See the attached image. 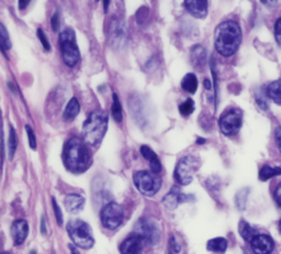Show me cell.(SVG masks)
<instances>
[{
    "instance_id": "6da1fadb",
    "label": "cell",
    "mask_w": 281,
    "mask_h": 254,
    "mask_svg": "<svg viewBox=\"0 0 281 254\" xmlns=\"http://www.w3.org/2000/svg\"><path fill=\"white\" fill-rule=\"evenodd\" d=\"M242 42V31L234 21L222 22L216 29V48L221 55H234Z\"/></svg>"
},
{
    "instance_id": "7a4b0ae2",
    "label": "cell",
    "mask_w": 281,
    "mask_h": 254,
    "mask_svg": "<svg viewBox=\"0 0 281 254\" xmlns=\"http://www.w3.org/2000/svg\"><path fill=\"white\" fill-rule=\"evenodd\" d=\"M90 155L86 144L78 138H73L65 145V163L72 172L79 173L86 169Z\"/></svg>"
},
{
    "instance_id": "3957f363",
    "label": "cell",
    "mask_w": 281,
    "mask_h": 254,
    "mask_svg": "<svg viewBox=\"0 0 281 254\" xmlns=\"http://www.w3.org/2000/svg\"><path fill=\"white\" fill-rule=\"evenodd\" d=\"M108 128V114L103 111L91 112L83 125L85 142L89 145H97L105 137Z\"/></svg>"
},
{
    "instance_id": "277c9868",
    "label": "cell",
    "mask_w": 281,
    "mask_h": 254,
    "mask_svg": "<svg viewBox=\"0 0 281 254\" xmlns=\"http://www.w3.org/2000/svg\"><path fill=\"white\" fill-rule=\"evenodd\" d=\"M67 232L74 243L82 249H90L94 245L93 230L87 222L79 219H73L67 225Z\"/></svg>"
},
{
    "instance_id": "5b68a950",
    "label": "cell",
    "mask_w": 281,
    "mask_h": 254,
    "mask_svg": "<svg viewBox=\"0 0 281 254\" xmlns=\"http://www.w3.org/2000/svg\"><path fill=\"white\" fill-rule=\"evenodd\" d=\"M59 45L65 64L69 66V68H74L79 62V59H81V53H79L76 44L74 30L69 28L65 29L59 34Z\"/></svg>"
},
{
    "instance_id": "8992f818",
    "label": "cell",
    "mask_w": 281,
    "mask_h": 254,
    "mask_svg": "<svg viewBox=\"0 0 281 254\" xmlns=\"http://www.w3.org/2000/svg\"><path fill=\"white\" fill-rule=\"evenodd\" d=\"M136 188L145 196H154L162 186V178L158 174L149 171H138L133 176Z\"/></svg>"
},
{
    "instance_id": "52a82bcc",
    "label": "cell",
    "mask_w": 281,
    "mask_h": 254,
    "mask_svg": "<svg viewBox=\"0 0 281 254\" xmlns=\"http://www.w3.org/2000/svg\"><path fill=\"white\" fill-rule=\"evenodd\" d=\"M200 162L197 157L188 155L184 156L177 163L175 168V179L180 185H189L193 179V174L199 168Z\"/></svg>"
},
{
    "instance_id": "ba28073f",
    "label": "cell",
    "mask_w": 281,
    "mask_h": 254,
    "mask_svg": "<svg viewBox=\"0 0 281 254\" xmlns=\"http://www.w3.org/2000/svg\"><path fill=\"white\" fill-rule=\"evenodd\" d=\"M100 218L105 228L109 230L118 229L124 218L123 207L117 203H109L101 210Z\"/></svg>"
},
{
    "instance_id": "9c48e42d",
    "label": "cell",
    "mask_w": 281,
    "mask_h": 254,
    "mask_svg": "<svg viewBox=\"0 0 281 254\" xmlns=\"http://www.w3.org/2000/svg\"><path fill=\"white\" fill-rule=\"evenodd\" d=\"M135 233L150 245L157 244L161 239L160 227L155 221L150 219H139L135 223Z\"/></svg>"
},
{
    "instance_id": "30bf717a",
    "label": "cell",
    "mask_w": 281,
    "mask_h": 254,
    "mask_svg": "<svg viewBox=\"0 0 281 254\" xmlns=\"http://www.w3.org/2000/svg\"><path fill=\"white\" fill-rule=\"evenodd\" d=\"M243 116L241 110L238 109H231L222 114V117L219 120V125L224 136H234L240 131L242 126Z\"/></svg>"
},
{
    "instance_id": "8fae6325",
    "label": "cell",
    "mask_w": 281,
    "mask_h": 254,
    "mask_svg": "<svg viewBox=\"0 0 281 254\" xmlns=\"http://www.w3.org/2000/svg\"><path fill=\"white\" fill-rule=\"evenodd\" d=\"M250 246L255 254H270L273 250V241L267 234H256L250 241Z\"/></svg>"
},
{
    "instance_id": "7c38bea8",
    "label": "cell",
    "mask_w": 281,
    "mask_h": 254,
    "mask_svg": "<svg viewBox=\"0 0 281 254\" xmlns=\"http://www.w3.org/2000/svg\"><path fill=\"white\" fill-rule=\"evenodd\" d=\"M144 244L145 242L143 239L136 233H134L122 242L120 252L121 254H142Z\"/></svg>"
},
{
    "instance_id": "4fadbf2b",
    "label": "cell",
    "mask_w": 281,
    "mask_h": 254,
    "mask_svg": "<svg viewBox=\"0 0 281 254\" xmlns=\"http://www.w3.org/2000/svg\"><path fill=\"white\" fill-rule=\"evenodd\" d=\"M189 199V196L182 194V192L179 189V187L174 186L170 192L167 194L166 196L163 198V204L165 205V207L174 210L182 203L187 202Z\"/></svg>"
},
{
    "instance_id": "5bb4252c",
    "label": "cell",
    "mask_w": 281,
    "mask_h": 254,
    "mask_svg": "<svg viewBox=\"0 0 281 254\" xmlns=\"http://www.w3.org/2000/svg\"><path fill=\"white\" fill-rule=\"evenodd\" d=\"M29 233V225L26 220H16L11 226V235L17 245L22 244L26 241Z\"/></svg>"
},
{
    "instance_id": "9a60e30c",
    "label": "cell",
    "mask_w": 281,
    "mask_h": 254,
    "mask_svg": "<svg viewBox=\"0 0 281 254\" xmlns=\"http://www.w3.org/2000/svg\"><path fill=\"white\" fill-rule=\"evenodd\" d=\"M125 27L124 23L120 20H112L111 26H110V39L113 45L122 44L125 40Z\"/></svg>"
},
{
    "instance_id": "2e32d148",
    "label": "cell",
    "mask_w": 281,
    "mask_h": 254,
    "mask_svg": "<svg viewBox=\"0 0 281 254\" xmlns=\"http://www.w3.org/2000/svg\"><path fill=\"white\" fill-rule=\"evenodd\" d=\"M64 205L67 211H69L71 214H77L84 208L85 198L79 194H68L64 199Z\"/></svg>"
},
{
    "instance_id": "e0dca14e",
    "label": "cell",
    "mask_w": 281,
    "mask_h": 254,
    "mask_svg": "<svg viewBox=\"0 0 281 254\" xmlns=\"http://www.w3.org/2000/svg\"><path fill=\"white\" fill-rule=\"evenodd\" d=\"M186 9L198 19H203L207 14V2L205 0H192V2H185Z\"/></svg>"
},
{
    "instance_id": "ac0fdd59",
    "label": "cell",
    "mask_w": 281,
    "mask_h": 254,
    "mask_svg": "<svg viewBox=\"0 0 281 254\" xmlns=\"http://www.w3.org/2000/svg\"><path fill=\"white\" fill-rule=\"evenodd\" d=\"M140 154H142L144 159L150 163V166L153 173L158 174L162 171V163L160 159H158L157 154L150 147H148V145H143V147L140 148Z\"/></svg>"
},
{
    "instance_id": "d6986e66",
    "label": "cell",
    "mask_w": 281,
    "mask_h": 254,
    "mask_svg": "<svg viewBox=\"0 0 281 254\" xmlns=\"http://www.w3.org/2000/svg\"><path fill=\"white\" fill-rule=\"evenodd\" d=\"M191 62L198 71H202L206 63V51L202 45H194L191 48Z\"/></svg>"
},
{
    "instance_id": "ffe728a7",
    "label": "cell",
    "mask_w": 281,
    "mask_h": 254,
    "mask_svg": "<svg viewBox=\"0 0 281 254\" xmlns=\"http://www.w3.org/2000/svg\"><path fill=\"white\" fill-rule=\"evenodd\" d=\"M206 249L213 253H224L228 249V241L224 238H215L207 241Z\"/></svg>"
},
{
    "instance_id": "44dd1931",
    "label": "cell",
    "mask_w": 281,
    "mask_h": 254,
    "mask_svg": "<svg viewBox=\"0 0 281 254\" xmlns=\"http://www.w3.org/2000/svg\"><path fill=\"white\" fill-rule=\"evenodd\" d=\"M79 111H81V105H79V102L77 100V98L75 97H73V98L69 100L68 104H67L66 108H65V111H64V118L66 120H73L75 119Z\"/></svg>"
},
{
    "instance_id": "7402d4cb",
    "label": "cell",
    "mask_w": 281,
    "mask_h": 254,
    "mask_svg": "<svg viewBox=\"0 0 281 254\" xmlns=\"http://www.w3.org/2000/svg\"><path fill=\"white\" fill-rule=\"evenodd\" d=\"M181 87L189 94H194L198 88V80L192 73H189L181 81Z\"/></svg>"
},
{
    "instance_id": "603a6c76",
    "label": "cell",
    "mask_w": 281,
    "mask_h": 254,
    "mask_svg": "<svg viewBox=\"0 0 281 254\" xmlns=\"http://www.w3.org/2000/svg\"><path fill=\"white\" fill-rule=\"evenodd\" d=\"M267 95L270 97L272 101L281 106V80L271 83L267 87Z\"/></svg>"
},
{
    "instance_id": "cb8c5ba5",
    "label": "cell",
    "mask_w": 281,
    "mask_h": 254,
    "mask_svg": "<svg viewBox=\"0 0 281 254\" xmlns=\"http://www.w3.org/2000/svg\"><path fill=\"white\" fill-rule=\"evenodd\" d=\"M281 175V167L277 166H270V165H264L261 167L259 172V179L260 180H268L274 176Z\"/></svg>"
},
{
    "instance_id": "d4e9b609",
    "label": "cell",
    "mask_w": 281,
    "mask_h": 254,
    "mask_svg": "<svg viewBox=\"0 0 281 254\" xmlns=\"http://www.w3.org/2000/svg\"><path fill=\"white\" fill-rule=\"evenodd\" d=\"M238 231H240L243 239L248 242L252 241V239L256 235V230L250 227L249 223H247L244 220L240 221V225H238Z\"/></svg>"
},
{
    "instance_id": "484cf974",
    "label": "cell",
    "mask_w": 281,
    "mask_h": 254,
    "mask_svg": "<svg viewBox=\"0 0 281 254\" xmlns=\"http://www.w3.org/2000/svg\"><path fill=\"white\" fill-rule=\"evenodd\" d=\"M11 46V40L7 29H6L3 23H0V48H2L3 52H5L10 50Z\"/></svg>"
},
{
    "instance_id": "4316f807",
    "label": "cell",
    "mask_w": 281,
    "mask_h": 254,
    "mask_svg": "<svg viewBox=\"0 0 281 254\" xmlns=\"http://www.w3.org/2000/svg\"><path fill=\"white\" fill-rule=\"evenodd\" d=\"M111 114H112V118L114 119V121H117V122H121L122 118H123V116H122V106H121V102L119 100V97L117 94H113Z\"/></svg>"
},
{
    "instance_id": "83f0119b",
    "label": "cell",
    "mask_w": 281,
    "mask_h": 254,
    "mask_svg": "<svg viewBox=\"0 0 281 254\" xmlns=\"http://www.w3.org/2000/svg\"><path fill=\"white\" fill-rule=\"evenodd\" d=\"M18 145V139L15 129L10 126V135H9V144H8V150H9V160L14 159V155L16 153V149Z\"/></svg>"
},
{
    "instance_id": "f1b7e54d",
    "label": "cell",
    "mask_w": 281,
    "mask_h": 254,
    "mask_svg": "<svg viewBox=\"0 0 281 254\" xmlns=\"http://www.w3.org/2000/svg\"><path fill=\"white\" fill-rule=\"evenodd\" d=\"M194 110V102L191 98H188L185 102L179 106V111L181 113V116L184 117H188L193 112Z\"/></svg>"
},
{
    "instance_id": "f546056e",
    "label": "cell",
    "mask_w": 281,
    "mask_h": 254,
    "mask_svg": "<svg viewBox=\"0 0 281 254\" xmlns=\"http://www.w3.org/2000/svg\"><path fill=\"white\" fill-rule=\"evenodd\" d=\"M247 192H248V189H242L241 192H238L236 194V206L241 210L245 208L246 199H247V195H248Z\"/></svg>"
},
{
    "instance_id": "4dcf8cb0",
    "label": "cell",
    "mask_w": 281,
    "mask_h": 254,
    "mask_svg": "<svg viewBox=\"0 0 281 254\" xmlns=\"http://www.w3.org/2000/svg\"><path fill=\"white\" fill-rule=\"evenodd\" d=\"M36 34H38V38L41 42V44L43 45L44 47V50L45 51H50L51 50V44H50V41H48V39L46 38V35L45 33L43 32V30L42 29H38V31H36Z\"/></svg>"
},
{
    "instance_id": "1f68e13d",
    "label": "cell",
    "mask_w": 281,
    "mask_h": 254,
    "mask_svg": "<svg viewBox=\"0 0 281 254\" xmlns=\"http://www.w3.org/2000/svg\"><path fill=\"white\" fill-rule=\"evenodd\" d=\"M148 16H149V10L148 7H140L138 9V11L136 12V16H135V19L136 22L138 24H143L145 22V20L148 19Z\"/></svg>"
},
{
    "instance_id": "d6a6232c",
    "label": "cell",
    "mask_w": 281,
    "mask_h": 254,
    "mask_svg": "<svg viewBox=\"0 0 281 254\" xmlns=\"http://www.w3.org/2000/svg\"><path fill=\"white\" fill-rule=\"evenodd\" d=\"M52 204H53V209H54V214H55V218H56V221L59 226L63 225V214L62 210H60L58 204L55 201V198H52Z\"/></svg>"
},
{
    "instance_id": "836d02e7",
    "label": "cell",
    "mask_w": 281,
    "mask_h": 254,
    "mask_svg": "<svg viewBox=\"0 0 281 254\" xmlns=\"http://www.w3.org/2000/svg\"><path fill=\"white\" fill-rule=\"evenodd\" d=\"M26 130H27V133H28L30 148H31L32 150H36V145H38V144H36V138H35V135L33 132V129L30 125H26Z\"/></svg>"
},
{
    "instance_id": "e575fe53",
    "label": "cell",
    "mask_w": 281,
    "mask_h": 254,
    "mask_svg": "<svg viewBox=\"0 0 281 254\" xmlns=\"http://www.w3.org/2000/svg\"><path fill=\"white\" fill-rule=\"evenodd\" d=\"M51 23H52V29H53V31L56 32L57 30L59 29V24H60V20H59V15L57 14H54V16L52 17V20H51Z\"/></svg>"
},
{
    "instance_id": "d590c367",
    "label": "cell",
    "mask_w": 281,
    "mask_h": 254,
    "mask_svg": "<svg viewBox=\"0 0 281 254\" xmlns=\"http://www.w3.org/2000/svg\"><path fill=\"white\" fill-rule=\"evenodd\" d=\"M274 35H276V39L281 44V18L276 22V26H274Z\"/></svg>"
},
{
    "instance_id": "8d00e7d4",
    "label": "cell",
    "mask_w": 281,
    "mask_h": 254,
    "mask_svg": "<svg viewBox=\"0 0 281 254\" xmlns=\"http://www.w3.org/2000/svg\"><path fill=\"white\" fill-rule=\"evenodd\" d=\"M273 197H274V201H276L277 205L279 206V208L281 209V183L277 186L276 190H274Z\"/></svg>"
},
{
    "instance_id": "74e56055",
    "label": "cell",
    "mask_w": 281,
    "mask_h": 254,
    "mask_svg": "<svg viewBox=\"0 0 281 254\" xmlns=\"http://www.w3.org/2000/svg\"><path fill=\"white\" fill-rule=\"evenodd\" d=\"M274 139H276V144L279 152L281 153V126H278L276 131H274Z\"/></svg>"
},
{
    "instance_id": "f35d334b",
    "label": "cell",
    "mask_w": 281,
    "mask_h": 254,
    "mask_svg": "<svg viewBox=\"0 0 281 254\" xmlns=\"http://www.w3.org/2000/svg\"><path fill=\"white\" fill-rule=\"evenodd\" d=\"M170 245H172V249H173L174 252H176V253L180 252V246L178 245V243H177L174 237H173L172 239H170Z\"/></svg>"
},
{
    "instance_id": "ab89813d",
    "label": "cell",
    "mask_w": 281,
    "mask_h": 254,
    "mask_svg": "<svg viewBox=\"0 0 281 254\" xmlns=\"http://www.w3.org/2000/svg\"><path fill=\"white\" fill-rule=\"evenodd\" d=\"M41 231L43 234L46 233V227H45V219H44V217L42 218V220H41Z\"/></svg>"
},
{
    "instance_id": "60d3db41",
    "label": "cell",
    "mask_w": 281,
    "mask_h": 254,
    "mask_svg": "<svg viewBox=\"0 0 281 254\" xmlns=\"http://www.w3.org/2000/svg\"><path fill=\"white\" fill-rule=\"evenodd\" d=\"M29 5H30V2H19V8H20V10L26 9V7H28Z\"/></svg>"
},
{
    "instance_id": "b9f144b4",
    "label": "cell",
    "mask_w": 281,
    "mask_h": 254,
    "mask_svg": "<svg viewBox=\"0 0 281 254\" xmlns=\"http://www.w3.org/2000/svg\"><path fill=\"white\" fill-rule=\"evenodd\" d=\"M69 250H71L72 254H81V253H79V251L77 250V247L75 245H73V244H69Z\"/></svg>"
},
{
    "instance_id": "7bdbcfd3",
    "label": "cell",
    "mask_w": 281,
    "mask_h": 254,
    "mask_svg": "<svg viewBox=\"0 0 281 254\" xmlns=\"http://www.w3.org/2000/svg\"><path fill=\"white\" fill-rule=\"evenodd\" d=\"M203 84H204V87L209 90V89H211V82L209 81V80H205L204 82H203Z\"/></svg>"
},
{
    "instance_id": "ee69618b",
    "label": "cell",
    "mask_w": 281,
    "mask_h": 254,
    "mask_svg": "<svg viewBox=\"0 0 281 254\" xmlns=\"http://www.w3.org/2000/svg\"><path fill=\"white\" fill-rule=\"evenodd\" d=\"M103 5H105V12H108V6L110 5V2H105Z\"/></svg>"
},
{
    "instance_id": "f6af8a7d",
    "label": "cell",
    "mask_w": 281,
    "mask_h": 254,
    "mask_svg": "<svg viewBox=\"0 0 281 254\" xmlns=\"http://www.w3.org/2000/svg\"><path fill=\"white\" fill-rule=\"evenodd\" d=\"M279 231H280V233H281V220L279 221Z\"/></svg>"
},
{
    "instance_id": "bcb514c9",
    "label": "cell",
    "mask_w": 281,
    "mask_h": 254,
    "mask_svg": "<svg viewBox=\"0 0 281 254\" xmlns=\"http://www.w3.org/2000/svg\"><path fill=\"white\" fill-rule=\"evenodd\" d=\"M30 254H36V252H35V251L33 250V251H31V252H30Z\"/></svg>"
},
{
    "instance_id": "7dc6e473",
    "label": "cell",
    "mask_w": 281,
    "mask_h": 254,
    "mask_svg": "<svg viewBox=\"0 0 281 254\" xmlns=\"http://www.w3.org/2000/svg\"><path fill=\"white\" fill-rule=\"evenodd\" d=\"M0 254H10L9 252H3V253H0Z\"/></svg>"
},
{
    "instance_id": "c3c4849f",
    "label": "cell",
    "mask_w": 281,
    "mask_h": 254,
    "mask_svg": "<svg viewBox=\"0 0 281 254\" xmlns=\"http://www.w3.org/2000/svg\"><path fill=\"white\" fill-rule=\"evenodd\" d=\"M169 254H172V253H169Z\"/></svg>"
}]
</instances>
